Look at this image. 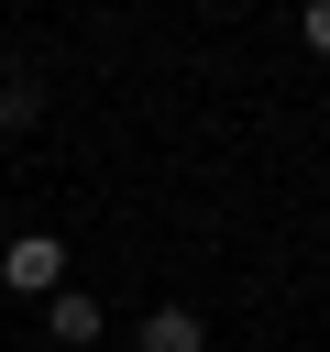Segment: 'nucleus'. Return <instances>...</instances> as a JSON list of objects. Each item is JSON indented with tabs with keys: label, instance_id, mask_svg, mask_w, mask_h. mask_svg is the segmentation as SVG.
Instances as JSON below:
<instances>
[{
	"label": "nucleus",
	"instance_id": "39448f33",
	"mask_svg": "<svg viewBox=\"0 0 330 352\" xmlns=\"http://www.w3.org/2000/svg\"><path fill=\"white\" fill-rule=\"evenodd\" d=\"M297 33H308V55H330V0H308V22H297Z\"/></svg>",
	"mask_w": 330,
	"mask_h": 352
},
{
	"label": "nucleus",
	"instance_id": "f03ea898",
	"mask_svg": "<svg viewBox=\"0 0 330 352\" xmlns=\"http://www.w3.org/2000/svg\"><path fill=\"white\" fill-rule=\"evenodd\" d=\"M143 352H209V330H198V308H154L143 330H132Z\"/></svg>",
	"mask_w": 330,
	"mask_h": 352
},
{
	"label": "nucleus",
	"instance_id": "7ed1b4c3",
	"mask_svg": "<svg viewBox=\"0 0 330 352\" xmlns=\"http://www.w3.org/2000/svg\"><path fill=\"white\" fill-rule=\"evenodd\" d=\"M44 330H55V341H99V297L55 286V297H44Z\"/></svg>",
	"mask_w": 330,
	"mask_h": 352
},
{
	"label": "nucleus",
	"instance_id": "20e7f679",
	"mask_svg": "<svg viewBox=\"0 0 330 352\" xmlns=\"http://www.w3.org/2000/svg\"><path fill=\"white\" fill-rule=\"evenodd\" d=\"M33 110H44V88H33V77H0V132H22Z\"/></svg>",
	"mask_w": 330,
	"mask_h": 352
},
{
	"label": "nucleus",
	"instance_id": "f257e3e1",
	"mask_svg": "<svg viewBox=\"0 0 330 352\" xmlns=\"http://www.w3.org/2000/svg\"><path fill=\"white\" fill-rule=\"evenodd\" d=\"M0 286H11V297H55V286H66V242H55V231H22V242L0 253Z\"/></svg>",
	"mask_w": 330,
	"mask_h": 352
}]
</instances>
